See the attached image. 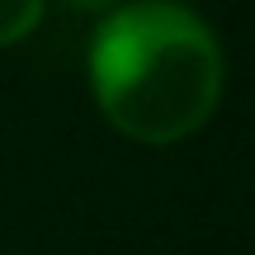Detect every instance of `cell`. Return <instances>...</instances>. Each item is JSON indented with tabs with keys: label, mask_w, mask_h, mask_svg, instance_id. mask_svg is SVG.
Instances as JSON below:
<instances>
[{
	"label": "cell",
	"mask_w": 255,
	"mask_h": 255,
	"mask_svg": "<svg viewBox=\"0 0 255 255\" xmlns=\"http://www.w3.org/2000/svg\"><path fill=\"white\" fill-rule=\"evenodd\" d=\"M90 85L104 119L132 142H184L222 95V52L180 5H128L90 43Z\"/></svg>",
	"instance_id": "obj_1"
},
{
	"label": "cell",
	"mask_w": 255,
	"mask_h": 255,
	"mask_svg": "<svg viewBox=\"0 0 255 255\" xmlns=\"http://www.w3.org/2000/svg\"><path fill=\"white\" fill-rule=\"evenodd\" d=\"M43 5L47 0H0V47L33 33L38 19H43Z\"/></svg>",
	"instance_id": "obj_2"
},
{
	"label": "cell",
	"mask_w": 255,
	"mask_h": 255,
	"mask_svg": "<svg viewBox=\"0 0 255 255\" xmlns=\"http://www.w3.org/2000/svg\"><path fill=\"white\" fill-rule=\"evenodd\" d=\"M62 5H71V9H104V5H114V0H62Z\"/></svg>",
	"instance_id": "obj_3"
}]
</instances>
